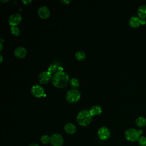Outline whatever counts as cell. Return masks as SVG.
Instances as JSON below:
<instances>
[{"label": "cell", "instance_id": "obj_4", "mask_svg": "<svg viewBox=\"0 0 146 146\" xmlns=\"http://www.w3.org/2000/svg\"><path fill=\"white\" fill-rule=\"evenodd\" d=\"M125 137L127 140L132 142H135L139 140V139L141 137V135H140L138 129L131 128L125 131Z\"/></svg>", "mask_w": 146, "mask_h": 146}, {"label": "cell", "instance_id": "obj_5", "mask_svg": "<svg viewBox=\"0 0 146 146\" xmlns=\"http://www.w3.org/2000/svg\"><path fill=\"white\" fill-rule=\"evenodd\" d=\"M146 19L141 18L138 15H133L129 19V25L132 28H137L141 25H144Z\"/></svg>", "mask_w": 146, "mask_h": 146}, {"label": "cell", "instance_id": "obj_11", "mask_svg": "<svg viewBox=\"0 0 146 146\" xmlns=\"http://www.w3.org/2000/svg\"><path fill=\"white\" fill-rule=\"evenodd\" d=\"M38 15L42 19H47L50 15V11L49 9L45 6H42L38 9Z\"/></svg>", "mask_w": 146, "mask_h": 146}, {"label": "cell", "instance_id": "obj_6", "mask_svg": "<svg viewBox=\"0 0 146 146\" xmlns=\"http://www.w3.org/2000/svg\"><path fill=\"white\" fill-rule=\"evenodd\" d=\"M31 92L33 96L36 98L45 96L44 88L39 84H35L31 88Z\"/></svg>", "mask_w": 146, "mask_h": 146}, {"label": "cell", "instance_id": "obj_3", "mask_svg": "<svg viewBox=\"0 0 146 146\" xmlns=\"http://www.w3.org/2000/svg\"><path fill=\"white\" fill-rule=\"evenodd\" d=\"M81 94L76 88H71L69 90L66 95V99L70 103L77 102L80 98Z\"/></svg>", "mask_w": 146, "mask_h": 146}, {"label": "cell", "instance_id": "obj_23", "mask_svg": "<svg viewBox=\"0 0 146 146\" xmlns=\"http://www.w3.org/2000/svg\"><path fill=\"white\" fill-rule=\"evenodd\" d=\"M71 1L70 0H61L60 2L64 5H68L70 3H71Z\"/></svg>", "mask_w": 146, "mask_h": 146}, {"label": "cell", "instance_id": "obj_24", "mask_svg": "<svg viewBox=\"0 0 146 146\" xmlns=\"http://www.w3.org/2000/svg\"><path fill=\"white\" fill-rule=\"evenodd\" d=\"M32 2V1H30V0H27V1H22V2L25 5H28L29 3H31Z\"/></svg>", "mask_w": 146, "mask_h": 146}, {"label": "cell", "instance_id": "obj_2", "mask_svg": "<svg viewBox=\"0 0 146 146\" xmlns=\"http://www.w3.org/2000/svg\"><path fill=\"white\" fill-rule=\"evenodd\" d=\"M92 116L89 111L83 110L80 111L77 115L76 121L78 123L83 127L88 125L92 121Z\"/></svg>", "mask_w": 146, "mask_h": 146}, {"label": "cell", "instance_id": "obj_17", "mask_svg": "<svg viewBox=\"0 0 146 146\" xmlns=\"http://www.w3.org/2000/svg\"><path fill=\"white\" fill-rule=\"evenodd\" d=\"M135 123L137 127H143L146 125V119L143 116H140L136 119Z\"/></svg>", "mask_w": 146, "mask_h": 146}, {"label": "cell", "instance_id": "obj_13", "mask_svg": "<svg viewBox=\"0 0 146 146\" xmlns=\"http://www.w3.org/2000/svg\"><path fill=\"white\" fill-rule=\"evenodd\" d=\"M51 74H54L56 72L58 71H63V68L60 66L58 63H54L51 64H50L48 67V70H47Z\"/></svg>", "mask_w": 146, "mask_h": 146}, {"label": "cell", "instance_id": "obj_15", "mask_svg": "<svg viewBox=\"0 0 146 146\" xmlns=\"http://www.w3.org/2000/svg\"><path fill=\"white\" fill-rule=\"evenodd\" d=\"M137 15L139 17L146 19V5H141L137 9Z\"/></svg>", "mask_w": 146, "mask_h": 146}, {"label": "cell", "instance_id": "obj_21", "mask_svg": "<svg viewBox=\"0 0 146 146\" xmlns=\"http://www.w3.org/2000/svg\"><path fill=\"white\" fill-rule=\"evenodd\" d=\"M41 142L44 144H47L50 142V137L48 135H43L40 138Z\"/></svg>", "mask_w": 146, "mask_h": 146}, {"label": "cell", "instance_id": "obj_12", "mask_svg": "<svg viewBox=\"0 0 146 146\" xmlns=\"http://www.w3.org/2000/svg\"><path fill=\"white\" fill-rule=\"evenodd\" d=\"M27 54L26 49L22 46H19L16 48L14 51V55L15 57L19 59L23 58Z\"/></svg>", "mask_w": 146, "mask_h": 146}, {"label": "cell", "instance_id": "obj_9", "mask_svg": "<svg viewBox=\"0 0 146 146\" xmlns=\"http://www.w3.org/2000/svg\"><path fill=\"white\" fill-rule=\"evenodd\" d=\"M22 16L19 13H14L10 15L8 22L11 26H17L21 21Z\"/></svg>", "mask_w": 146, "mask_h": 146}, {"label": "cell", "instance_id": "obj_16", "mask_svg": "<svg viewBox=\"0 0 146 146\" xmlns=\"http://www.w3.org/2000/svg\"><path fill=\"white\" fill-rule=\"evenodd\" d=\"M89 111L92 116L95 115H99L102 113V108L99 105H95L92 106L90 108Z\"/></svg>", "mask_w": 146, "mask_h": 146}, {"label": "cell", "instance_id": "obj_28", "mask_svg": "<svg viewBox=\"0 0 146 146\" xmlns=\"http://www.w3.org/2000/svg\"><path fill=\"white\" fill-rule=\"evenodd\" d=\"M1 1V2H7L8 1Z\"/></svg>", "mask_w": 146, "mask_h": 146}, {"label": "cell", "instance_id": "obj_25", "mask_svg": "<svg viewBox=\"0 0 146 146\" xmlns=\"http://www.w3.org/2000/svg\"><path fill=\"white\" fill-rule=\"evenodd\" d=\"M29 146H40V145L36 144V143H31V144H29Z\"/></svg>", "mask_w": 146, "mask_h": 146}, {"label": "cell", "instance_id": "obj_8", "mask_svg": "<svg viewBox=\"0 0 146 146\" xmlns=\"http://www.w3.org/2000/svg\"><path fill=\"white\" fill-rule=\"evenodd\" d=\"M50 143L53 146H61L63 143V138L59 133H54L50 136Z\"/></svg>", "mask_w": 146, "mask_h": 146}, {"label": "cell", "instance_id": "obj_20", "mask_svg": "<svg viewBox=\"0 0 146 146\" xmlns=\"http://www.w3.org/2000/svg\"><path fill=\"white\" fill-rule=\"evenodd\" d=\"M11 33L15 36H18L20 34V29L17 26H11L10 27Z\"/></svg>", "mask_w": 146, "mask_h": 146}, {"label": "cell", "instance_id": "obj_26", "mask_svg": "<svg viewBox=\"0 0 146 146\" xmlns=\"http://www.w3.org/2000/svg\"><path fill=\"white\" fill-rule=\"evenodd\" d=\"M0 56H1V63H2V60H3V58H2V54H0Z\"/></svg>", "mask_w": 146, "mask_h": 146}, {"label": "cell", "instance_id": "obj_19", "mask_svg": "<svg viewBox=\"0 0 146 146\" xmlns=\"http://www.w3.org/2000/svg\"><path fill=\"white\" fill-rule=\"evenodd\" d=\"M70 86L72 88H76L79 86V81L76 78H72L69 82Z\"/></svg>", "mask_w": 146, "mask_h": 146}, {"label": "cell", "instance_id": "obj_10", "mask_svg": "<svg viewBox=\"0 0 146 146\" xmlns=\"http://www.w3.org/2000/svg\"><path fill=\"white\" fill-rule=\"evenodd\" d=\"M52 74L48 71L40 72L38 76V80L41 84H46L52 79Z\"/></svg>", "mask_w": 146, "mask_h": 146}, {"label": "cell", "instance_id": "obj_1", "mask_svg": "<svg viewBox=\"0 0 146 146\" xmlns=\"http://www.w3.org/2000/svg\"><path fill=\"white\" fill-rule=\"evenodd\" d=\"M69 82L68 75L63 71L56 72L52 75L51 79V83L53 86L59 88H62L66 87Z\"/></svg>", "mask_w": 146, "mask_h": 146}, {"label": "cell", "instance_id": "obj_22", "mask_svg": "<svg viewBox=\"0 0 146 146\" xmlns=\"http://www.w3.org/2000/svg\"><path fill=\"white\" fill-rule=\"evenodd\" d=\"M139 146H146V137L145 136H141L138 140Z\"/></svg>", "mask_w": 146, "mask_h": 146}, {"label": "cell", "instance_id": "obj_14", "mask_svg": "<svg viewBox=\"0 0 146 146\" xmlns=\"http://www.w3.org/2000/svg\"><path fill=\"white\" fill-rule=\"evenodd\" d=\"M64 131L68 134H74L76 132V127L71 123H67L64 125Z\"/></svg>", "mask_w": 146, "mask_h": 146}, {"label": "cell", "instance_id": "obj_18", "mask_svg": "<svg viewBox=\"0 0 146 146\" xmlns=\"http://www.w3.org/2000/svg\"><path fill=\"white\" fill-rule=\"evenodd\" d=\"M75 58L78 60L83 61L86 59V54L82 51H77L75 53Z\"/></svg>", "mask_w": 146, "mask_h": 146}, {"label": "cell", "instance_id": "obj_27", "mask_svg": "<svg viewBox=\"0 0 146 146\" xmlns=\"http://www.w3.org/2000/svg\"><path fill=\"white\" fill-rule=\"evenodd\" d=\"M0 45H1V51H2V42H1Z\"/></svg>", "mask_w": 146, "mask_h": 146}, {"label": "cell", "instance_id": "obj_7", "mask_svg": "<svg viewBox=\"0 0 146 146\" xmlns=\"http://www.w3.org/2000/svg\"><path fill=\"white\" fill-rule=\"evenodd\" d=\"M111 136L110 129L106 127H102L98 131V136L100 140H105L108 139Z\"/></svg>", "mask_w": 146, "mask_h": 146}]
</instances>
